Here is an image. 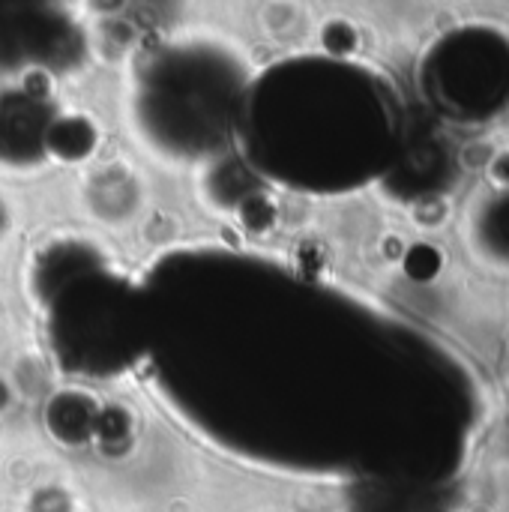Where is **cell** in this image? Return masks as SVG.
Masks as SVG:
<instances>
[{"label": "cell", "instance_id": "obj_1", "mask_svg": "<svg viewBox=\"0 0 509 512\" xmlns=\"http://www.w3.org/2000/svg\"><path fill=\"white\" fill-rule=\"evenodd\" d=\"M420 81L432 108L453 123L501 117L509 108V33L465 24L441 36L420 66Z\"/></svg>", "mask_w": 509, "mask_h": 512}, {"label": "cell", "instance_id": "obj_2", "mask_svg": "<svg viewBox=\"0 0 509 512\" xmlns=\"http://www.w3.org/2000/svg\"><path fill=\"white\" fill-rule=\"evenodd\" d=\"M468 234L480 258L509 267V186L477 204L474 216H468Z\"/></svg>", "mask_w": 509, "mask_h": 512}]
</instances>
